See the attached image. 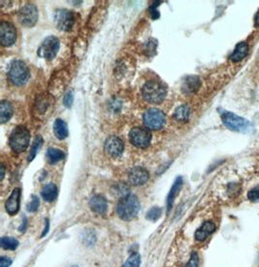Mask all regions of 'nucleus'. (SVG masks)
Returning a JSON list of instances; mask_svg holds the SVG:
<instances>
[{"instance_id": "nucleus-11", "label": "nucleus", "mask_w": 259, "mask_h": 267, "mask_svg": "<svg viewBox=\"0 0 259 267\" xmlns=\"http://www.w3.org/2000/svg\"><path fill=\"white\" fill-rule=\"evenodd\" d=\"M0 37H1V44L3 46H12L17 39V31L14 26L7 22L0 24Z\"/></svg>"}, {"instance_id": "nucleus-15", "label": "nucleus", "mask_w": 259, "mask_h": 267, "mask_svg": "<svg viewBox=\"0 0 259 267\" xmlns=\"http://www.w3.org/2000/svg\"><path fill=\"white\" fill-rule=\"evenodd\" d=\"M90 206L93 212L97 214H104L107 211L108 202L104 196L96 194L90 199Z\"/></svg>"}, {"instance_id": "nucleus-7", "label": "nucleus", "mask_w": 259, "mask_h": 267, "mask_svg": "<svg viewBox=\"0 0 259 267\" xmlns=\"http://www.w3.org/2000/svg\"><path fill=\"white\" fill-rule=\"evenodd\" d=\"M129 139L132 145H134L137 148L145 149L147 148L152 140V134L149 130V128L137 126L134 127L130 133H129Z\"/></svg>"}, {"instance_id": "nucleus-3", "label": "nucleus", "mask_w": 259, "mask_h": 267, "mask_svg": "<svg viewBox=\"0 0 259 267\" xmlns=\"http://www.w3.org/2000/svg\"><path fill=\"white\" fill-rule=\"evenodd\" d=\"M221 120L224 126L233 131L245 133V132H249L252 128L251 124L247 120L242 117H239L231 112H227V111L221 112Z\"/></svg>"}, {"instance_id": "nucleus-9", "label": "nucleus", "mask_w": 259, "mask_h": 267, "mask_svg": "<svg viewBox=\"0 0 259 267\" xmlns=\"http://www.w3.org/2000/svg\"><path fill=\"white\" fill-rule=\"evenodd\" d=\"M20 23L27 28H32L38 21V11L33 4H28L19 12Z\"/></svg>"}, {"instance_id": "nucleus-22", "label": "nucleus", "mask_w": 259, "mask_h": 267, "mask_svg": "<svg viewBox=\"0 0 259 267\" xmlns=\"http://www.w3.org/2000/svg\"><path fill=\"white\" fill-rule=\"evenodd\" d=\"M42 197L45 201L52 202L54 201L58 196V188L55 184H48L46 185L42 189Z\"/></svg>"}, {"instance_id": "nucleus-24", "label": "nucleus", "mask_w": 259, "mask_h": 267, "mask_svg": "<svg viewBox=\"0 0 259 267\" xmlns=\"http://www.w3.org/2000/svg\"><path fill=\"white\" fill-rule=\"evenodd\" d=\"M64 157V154L61 150L60 149H55V148H50L47 151V159L50 163H57L60 160H61Z\"/></svg>"}, {"instance_id": "nucleus-14", "label": "nucleus", "mask_w": 259, "mask_h": 267, "mask_svg": "<svg viewBox=\"0 0 259 267\" xmlns=\"http://www.w3.org/2000/svg\"><path fill=\"white\" fill-rule=\"evenodd\" d=\"M20 200H21V189L17 188L13 190L10 197L6 200L5 209L8 214L15 215L18 213L20 209Z\"/></svg>"}, {"instance_id": "nucleus-1", "label": "nucleus", "mask_w": 259, "mask_h": 267, "mask_svg": "<svg viewBox=\"0 0 259 267\" xmlns=\"http://www.w3.org/2000/svg\"><path fill=\"white\" fill-rule=\"evenodd\" d=\"M141 205L137 196L133 194H127L122 197L117 206V213L119 217L123 220H131L138 215Z\"/></svg>"}, {"instance_id": "nucleus-17", "label": "nucleus", "mask_w": 259, "mask_h": 267, "mask_svg": "<svg viewBox=\"0 0 259 267\" xmlns=\"http://www.w3.org/2000/svg\"><path fill=\"white\" fill-rule=\"evenodd\" d=\"M248 54V45L245 42H240L236 45L235 50L233 51L230 59L234 63H239L244 59Z\"/></svg>"}, {"instance_id": "nucleus-13", "label": "nucleus", "mask_w": 259, "mask_h": 267, "mask_svg": "<svg viewBox=\"0 0 259 267\" xmlns=\"http://www.w3.org/2000/svg\"><path fill=\"white\" fill-rule=\"evenodd\" d=\"M150 179L149 171L143 167H134L128 175V180L133 186H142Z\"/></svg>"}, {"instance_id": "nucleus-26", "label": "nucleus", "mask_w": 259, "mask_h": 267, "mask_svg": "<svg viewBox=\"0 0 259 267\" xmlns=\"http://www.w3.org/2000/svg\"><path fill=\"white\" fill-rule=\"evenodd\" d=\"M141 264V256L139 253L135 252L126 260L122 267H140Z\"/></svg>"}, {"instance_id": "nucleus-23", "label": "nucleus", "mask_w": 259, "mask_h": 267, "mask_svg": "<svg viewBox=\"0 0 259 267\" xmlns=\"http://www.w3.org/2000/svg\"><path fill=\"white\" fill-rule=\"evenodd\" d=\"M190 110L186 105L178 107L174 113V119L178 122H186L189 119Z\"/></svg>"}, {"instance_id": "nucleus-6", "label": "nucleus", "mask_w": 259, "mask_h": 267, "mask_svg": "<svg viewBox=\"0 0 259 267\" xmlns=\"http://www.w3.org/2000/svg\"><path fill=\"white\" fill-rule=\"evenodd\" d=\"M144 124L147 128L158 130L161 129L166 122L165 115L158 109H149L144 114Z\"/></svg>"}, {"instance_id": "nucleus-30", "label": "nucleus", "mask_w": 259, "mask_h": 267, "mask_svg": "<svg viewBox=\"0 0 259 267\" xmlns=\"http://www.w3.org/2000/svg\"><path fill=\"white\" fill-rule=\"evenodd\" d=\"M247 197L250 201H259V186L250 189L247 193Z\"/></svg>"}, {"instance_id": "nucleus-29", "label": "nucleus", "mask_w": 259, "mask_h": 267, "mask_svg": "<svg viewBox=\"0 0 259 267\" xmlns=\"http://www.w3.org/2000/svg\"><path fill=\"white\" fill-rule=\"evenodd\" d=\"M39 204H40L39 198L36 195H33L31 202L28 205V211L29 212H36L39 208Z\"/></svg>"}, {"instance_id": "nucleus-25", "label": "nucleus", "mask_w": 259, "mask_h": 267, "mask_svg": "<svg viewBox=\"0 0 259 267\" xmlns=\"http://www.w3.org/2000/svg\"><path fill=\"white\" fill-rule=\"evenodd\" d=\"M0 245L5 250L14 251L19 247V241L12 237H2L0 240Z\"/></svg>"}, {"instance_id": "nucleus-34", "label": "nucleus", "mask_w": 259, "mask_h": 267, "mask_svg": "<svg viewBox=\"0 0 259 267\" xmlns=\"http://www.w3.org/2000/svg\"><path fill=\"white\" fill-rule=\"evenodd\" d=\"M150 13H151L152 18L153 20H157V19L159 18V13H158V11L156 10L155 5H153V6H152V7L150 8Z\"/></svg>"}, {"instance_id": "nucleus-4", "label": "nucleus", "mask_w": 259, "mask_h": 267, "mask_svg": "<svg viewBox=\"0 0 259 267\" xmlns=\"http://www.w3.org/2000/svg\"><path fill=\"white\" fill-rule=\"evenodd\" d=\"M30 142V134L27 127L17 126L11 133L9 144L16 153H22L27 150Z\"/></svg>"}, {"instance_id": "nucleus-37", "label": "nucleus", "mask_w": 259, "mask_h": 267, "mask_svg": "<svg viewBox=\"0 0 259 267\" xmlns=\"http://www.w3.org/2000/svg\"><path fill=\"white\" fill-rule=\"evenodd\" d=\"M4 177V166L1 165V180H3Z\"/></svg>"}, {"instance_id": "nucleus-28", "label": "nucleus", "mask_w": 259, "mask_h": 267, "mask_svg": "<svg viewBox=\"0 0 259 267\" xmlns=\"http://www.w3.org/2000/svg\"><path fill=\"white\" fill-rule=\"evenodd\" d=\"M161 216V209L159 207H152L147 214L146 218L149 220H157Z\"/></svg>"}, {"instance_id": "nucleus-20", "label": "nucleus", "mask_w": 259, "mask_h": 267, "mask_svg": "<svg viewBox=\"0 0 259 267\" xmlns=\"http://www.w3.org/2000/svg\"><path fill=\"white\" fill-rule=\"evenodd\" d=\"M13 115V107L12 104L7 100H2L0 104V120L1 124L8 122Z\"/></svg>"}, {"instance_id": "nucleus-27", "label": "nucleus", "mask_w": 259, "mask_h": 267, "mask_svg": "<svg viewBox=\"0 0 259 267\" xmlns=\"http://www.w3.org/2000/svg\"><path fill=\"white\" fill-rule=\"evenodd\" d=\"M42 142H43L42 137H41V136H37V137H36V139H35V140H34V142H33L32 147H31V151H30V157H29V160H30V161L33 160V159H34V157H36V154H37V152H38L39 148L41 147Z\"/></svg>"}, {"instance_id": "nucleus-10", "label": "nucleus", "mask_w": 259, "mask_h": 267, "mask_svg": "<svg viewBox=\"0 0 259 267\" xmlns=\"http://www.w3.org/2000/svg\"><path fill=\"white\" fill-rule=\"evenodd\" d=\"M55 22L59 30L68 31L75 24V15L68 10H59L55 16Z\"/></svg>"}, {"instance_id": "nucleus-21", "label": "nucleus", "mask_w": 259, "mask_h": 267, "mask_svg": "<svg viewBox=\"0 0 259 267\" xmlns=\"http://www.w3.org/2000/svg\"><path fill=\"white\" fill-rule=\"evenodd\" d=\"M54 132L55 135L58 139L60 140H63L68 136V128L66 124L61 120V119H58L55 122L54 125Z\"/></svg>"}, {"instance_id": "nucleus-33", "label": "nucleus", "mask_w": 259, "mask_h": 267, "mask_svg": "<svg viewBox=\"0 0 259 267\" xmlns=\"http://www.w3.org/2000/svg\"><path fill=\"white\" fill-rule=\"evenodd\" d=\"M12 264V259L9 257L2 256L0 258V267H9Z\"/></svg>"}, {"instance_id": "nucleus-16", "label": "nucleus", "mask_w": 259, "mask_h": 267, "mask_svg": "<svg viewBox=\"0 0 259 267\" xmlns=\"http://www.w3.org/2000/svg\"><path fill=\"white\" fill-rule=\"evenodd\" d=\"M215 230V224L213 221H205L195 232V239L199 242L205 241Z\"/></svg>"}, {"instance_id": "nucleus-32", "label": "nucleus", "mask_w": 259, "mask_h": 267, "mask_svg": "<svg viewBox=\"0 0 259 267\" xmlns=\"http://www.w3.org/2000/svg\"><path fill=\"white\" fill-rule=\"evenodd\" d=\"M73 100H74V96H73V93L72 92H68L64 98H63V102H64V105L66 107H70L72 104H73Z\"/></svg>"}, {"instance_id": "nucleus-19", "label": "nucleus", "mask_w": 259, "mask_h": 267, "mask_svg": "<svg viewBox=\"0 0 259 267\" xmlns=\"http://www.w3.org/2000/svg\"><path fill=\"white\" fill-rule=\"evenodd\" d=\"M182 186H183V179H182V177H178L176 179L174 185L172 186L171 190H170V192L168 194V197H167V209H168V212L170 211L175 198L177 197L178 193L180 192V190L182 188Z\"/></svg>"}, {"instance_id": "nucleus-18", "label": "nucleus", "mask_w": 259, "mask_h": 267, "mask_svg": "<svg viewBox=\"0 0 259 267\" xmlns=\"http://www.w3.org/2000/svg\"><path fill=\"white\" fill-rule=\"evenodd\" d=\"M200 79L196 76H189L183 84L182 90L184 94H193L200 88Z\"/></svg>"}, {"instance_id": "nucleus-5", "label": "nucleus", "mask_w": 259, "mask_h": 267, "mask_svg": "<svg viewBox=\"0 0 259 267\" xmlns=\"http://www.w3.org/2000/svg\"><path fill=\"white\" fill-rule=\"evenodd\" d=\"M8 76L14 85L23 86L30 80V71L24 62L15 61L10 66Z\"/></svg>"}, {"instance_id": "nucleus-38", "label": "nucleus", "mask_w": 259, "mask_h": 267, "mask_svg": "<svg viewBox=\"0 0 259 267\" xmlns=\"http://www.w3.org/2000/svg\"><path fill=\"white\" fill-rule=\"evenodd\" d=\"M71 267H79V266H71Z\"/></svg>"}, {"instance_id": "nucleus-35", "label": "nucleus", "mask_w": 259, "mask_h": 267, "mask_svg": "<svg viewBox=\"0 0 259 267\" xmlns=\"http://www.w3.org/2000/svg\"><path fill=\"white\" fill-rule=\"evenodd\" d=\"M49 226H50L49 220H46V227H45V230H44V232H43V234H42V237H44V236L46 235V233H48V231H49Z\"/></svg>"}, {"instance_id": "nucleus-12", "label": "nucleus", "mask_w": 259, "mask_h": 267, "mask_svg": "<svg viewBox=\"0 0 259 267\" xmlns=\"http://www.w3.org/2000/svg\"><path fill=\"white\" fill-rule=\"evenodd\" d=\"M105 152L112 157H119L124 150L123 142L118 136H111L105 142Z\"/></svg>"}, {"instance_id": "nucleus-2", "label": "nucleus", "mask_w": 259, "mask_h": 267, "mask_svg": "<svg viewBox=\"0 0 259 267\" xmlns=\"http://www.w3.org/2000/svg\"><path fill=\"white\" fill-rule=\"evenodd\" d=\"M142 94L145 100L150 103L158 104L161 103L166 97L167 91L165 86L155 80L147 82L142 88Z\"/></svg>"}, {"instance_id": "nucleus-31", "label": "nucleus", "mask_w": 259, "mask_h": 267, "mask_svg": "<svg viewBox=\"0 0 259 267\" xmlns=\"http://www.w3.org/2000/svg\"><path fill=\"white\" fill-rule=\"evenodd\" d=\"M199 259H198V254L196 252H192L189 261L187 262L185 267H198Z\"/></svg>"}, {"instance_id": "nucleus-36", "label": "nucleus", "mask_w": 259, "mask_h": 267, "mask_svg": "<svg viewBox=\"0 0 259 267\" xmlns=\"http://www.w3.org/2000/svg\"><path fill=\"white\" fill-rule=\"evenodd\" d=\"M254 25L256 28H259V10L258 12L256 13V16H255V19H254Z\"/></svg>"}, {"instance_id": "nucleus-8", "label": "nucleus", "mask_w": 259, "mask_h": 267, "mask_svg": "<svg viewBox=\"0 0 259 267\" xmlns=\"http://www.w3.org/2000/svg\"><path fill=\"white\" fill-rule=\"evenodd\" d=\"M60 50V41L55 36L47 37L38 50V55L48 61H52Z\"/></svg>"}]
</instances>
